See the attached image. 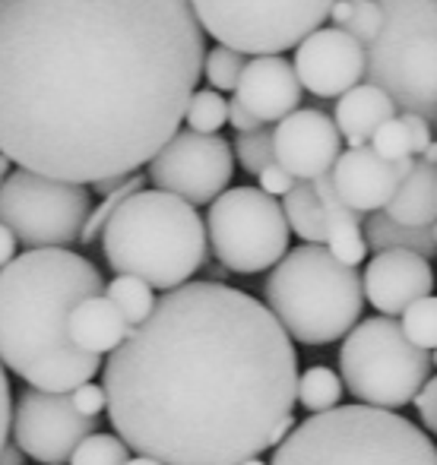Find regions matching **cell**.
Instances as JSON below:
<instances>
[{
  "label": "cell",
  "mask_w": 437,
  "mask_h": 465,
  "mask_svg": "<svg viewBox=\"0 0 437 465\" xmlns=\"http://www.w3.org/2000/svg\"><path fill=\"white\" fill-rule=\"evenodd\" d=\"M396 117V104L383 89L377 86H355L352 93H345L343 98L336 102V121L339 134L349 140V149H362L364 143H371V136L383 127L387 121Z\"/></svg>",
  "instance_id": "21"
},
{
  "label": "cell",
  "mask_w": 437,
  "mask_h": 465,
  "mask_svg": "<svg viewBox=\"0 0 437 465\" xmlns=\"http://www.w3.org/2000/svg\"><path fill=\"white\" fill-rule=\"evenodd\" d=\"M95 418L74 409L70 392H42L35 386L23 390L13 411V440L16 450L35 462L61 465L76 453L86 437L99 434Z\"/></svg>",
  "instance_id": "13"
},
{
  "label": "cell",
  "mask_w": 437,
  "mask_h": 465,
  "mask_svg": "<svg viewBox=\"0 0 437 465\" xmlns=\"http://www.w3.org/2000/svg\"><path fill=\"white\" fill-rule=\"evenodd\" d=\"M234 149L222 136L178 130L174 140L149 162V181L155 190L178 196L191 206L216 203L232 184Z\"/></svg>",
  "instance_id": "12"
},
{
  "label": "cell",
  "mask_w": 437,
  "mask_h": 465,
  "mask_svg": "<svg viewBox=\"0 0 437 465\" xmlns=\"http://www.w3.org/2000/svg\"><path fill=\"white\" fill-rule=\"evenodd\" d=\"M270 465H437V447L396 411L339 405L304 418Z\"/></svg>",
  "instance_id": "5"
},
{
  "label": "cell",
  "mask_w": 437,
  "mask_h": 465,
  "mask_svg": "<svg viewBox=\"0 0 437 465\" xmlns=\"http://www.w3.org/2000/svg\"><path fill=\"white\" fill-rule=\"evenodd\" d=\"M432 234H434V241H437V222H434V225H432Z\"/></svg>",
  "instance_id": "48"
},
{
  "label": "cell",
  "mask_w": 437,
  "mask_h": 465,
  "mask_svg": "<svg viewBox=\"0 0 437 465\" xmlns=\"http://www.w3.org/2000/svg\"><path fill=\"white\" fill-rule=\"evenodd\" d=\"M247 67V54L232 51L225 45H216L213 51H206L204 61V76L216 93H234L241 83V74Z\"/></svg>",
  "instance_id": "30"
},
{
  "label": "cell",
  "mask_w": 437,
  "mask_h": 465,
  "mask_svg": "<svg viewBox=\"0 0 437 465\" xmlns=\"http://www.w3.org/2000/svg\"><path fill=\"white\" fill-rule=\"evenodd\" d=\"M283 213L289 228L304 241V244L327 247V219H323L321 196H317L314 181H298L289 196H283Z\"/></svg>",
  "instance_id": "24"
},
{
  "label": "cell",
  "mask_w": 437,
  "mask_h": 465,
  "mask_svg": "<svg viewBox=\"0 0 437 465\" xmlns=\"http://www.w3.org/2000/svg\"><path fill=\"white\" fill-rule=\"evenodd\" d=\"M234 149V159L238 165L244 168L247 174H263L270 165H276V153H273V130L270 127H260L253 134H238L232 143Z\"/></svg>",
  "instance_id": "31"
},
{
  "label": "cell",
  "mask_w": 437,
  "mask_h": 465,
  "mask_svg": "<svg viewBox=\"0 0 437 465\" xmlns=\"http://www.w3.org/2000/svg\"><path fill=\"white\" fill-rule=\"evenodd\" d=\"M432 364H434V368H437V349L432 351Z\"/></svg>",
  "instance_id": "47"
},
{
  "label": "cell",
  "mask_w": 437,
  "mask_h": 465,
  "mask_svg": "<svg viewBox=\"0 0 437 465\" xmlns=\"http://www.w3.org/2000/svg\"><path fill=\"white\" fill-rule=\"evenodd\" d=\"M383 213L406 228H432L437 222V168L425 159H415V168L396 187Z\"/></svg>",
  "instance_id": "22"
},
{
  "label": "cell",
  "mask_w": 437,
  "mask_h": 465,
  "mask_svg": "<svg viewBox=\"0 0 437 465\" xmlns=\"http://www.w3.org/2000/svg\"><path fill=\"white\" fill-rule=\"evenodd\" d=\"M102 251L117 276H134L149 288L174 292L206 266L210 234L197 206L146 187L111 215Z\"/></svg>",
  "instance_id": "4"
},
{
  "label": "cell",
  "mask_w": 437,
  "mask_h": 465,
  "mask_svg": "<svg viewBox=\"0 0 437 465\" xmlns=\"http://www.w3.org/2000/svg\"><path fill=\"white\" fill-rule=\"evenodd\" d=\"M0 465H23V453L16 447H6L4 456H0Z\"/></svg>",
  "instance_id": "42"
},
{
  "label": "cell",
  "mask_w": 437,
  "mask_h": 465,
  "mask_svg": "<svg viewBox=\"0 0 437 465\" xmlns=\"http://www.w3.org/2000/svg\"><path fill=\"white\" fill-rule=\"evenodd\" d=\"M434 434H437V430H434Z\"/></svg>",
  "instance_id": "49"
},
{
  "label": "cell",
  "mask_w": 437,
  "mask_h": 465,
  "mask_svg": "<svg viewBox=\"0 0 437 465\" xmlns=\"http://www.w3.org/2000/svg\"><path fill=\"white\" fill-rule=\"evenodd\" d=\"M336 0H191L206 35L247 57L298 48L323 29Z\"/></svg>",
  "instance_id": "9"
},
{
  "label": "cell",
  "mask_w": 437,
  "mask_h": 465,
  "mask_svg": "<svg viewBox=\"0 0 437 465\" xmlns=\"http://www.w3.org/2000/svg\"><path fill=\"white\" fill-rule=\"evenodd\" d=\"M206 45L191 0H0V155L67 184L174 140Z\"/></svg>",
  "instance_id": "1"
},
{
  "label": "cell",
  "mask_w": 437,
  "mask_h": 465,
  "mask_svg": "<svg viewBox=\"0 0 437 465\" xmlns=\"http://www.w3.org/2000/svg\"><path fill=\"white\" fill-rule=\"evenodd\" d=\"M117 437L162 465H244L298 402V355L270 307L222 282L165 292L105 361Z\"/></svg>",
  "instance_id": "2"
},
{
  "label": "cell",
  "mask_w": 437,
  "mask_h": 465,
  "mask_svg": "<svg viewBox=\"0 0 437 465\" xmlns=\"http://www.w3.org/2000/svg\"><path fill=\"white\" fill-rule=\"evenodd\" d=\"M400 121L406 124V130H409V140H412V155H425V149L434 143L432 121H425V117H419V114H400Z\"/></svg>",
  "instance_id": "37"
},
{
  "label": "cell",
  "mask_w": 437,
  "mask_h": 465,
  "mask_svg": "<svg viewBox=\"0 0 437 465\" xmlns=\"http://www.w3.org/2000/svg\"><path fill=\"white\" fill-rule=\"evenodd\" d=\"M266 307L302 345H330L349 336L364 307V282L323 244L289 251L263 285Z\"/></svg>",
  "instance_id": "6"
},
{
  "label": "cell",
  "mask_w": 437,
  "mask_h": 465,
  "mask_svg": "<svg viewBox=\"0 0 437 465\" xmlns=\"http://www.w3.org/2000/svg\"><path fill=\"white\" fill-rule=\"evenodd\" d=\"M343 390V380L330 368H323V364H314V368H308L298 377V402H302V409L314 411V415L339 409Z\"/></svg>",
  "instance_id": "27"
},
{
  "label": "cell",
  "mask_w": 437,
  "mask_h": 465,
  "mask_svg": "<svg viewBox=\"0 0 437 465\" xmlns=\"http://www.w3.org/2000/svg\"><path fill=\"white\" fill-rule=\"evenodd\" d=\"M402 332L412 345H419L422 351H434L437 349V298L415 301L406 313H402Z\"/></svg>",
  "instance_id": "32"
},
{
  "label": "cell",
  "mask_w": 437,
  "mask_h": 465,
  "mask_svg": "<svg viewBox=\"0 0 437 465\" xmlns=\"http://www.w3.org/2000/svg\"><path fill=\"white\" fill-rule=\"evenodd\" d=\"M13 428V399H10V380H6V371L0 364V456L6 450V437H10Z\"/></svg>",
  "instance_id": "39"
},
{
  "label": "cell",
  "mask_w": 437,
  "mask_h": 465,
  "mask_svg": "<svg viewBox=\"0 0 437 465\" xmlns=\"http://www.w3.org/2000/svg\"><path fill=\"white\" fill-rule=\"evenodd\" d=\"M134 326L124 320V313L105 298L95 294L76 304L74 317H70V339L80 351L86 355H105V351H117L130 339Z\"/></svg>",
  "instance_id": "19"
},
{
  "label": "cell",
  "mask_w": 437,
  "mask_h": 465,
  "mask_svg": "<svg viewBox=\"0 0 437 465\" xmlns=\"http://www.w3.org/2000/svg\"><path fill=\"white\" fill-rule=\"evenodd\" d=\"M187 130L204 136H216L222 127L228 124V98L216 93V89H197L187 104L184 114Z\"/></svg>",
  "instance_id": "29"
},
{
  "label": "cell",
  "mask_w": 437,
  "mask_h": 465,
  "mask_svg": "<svg viewBox=\"0 0 437 465\" xmlns=\"http://www.w3.org/2000/svg\"><path fill=\"white\" fill-rule=\"evenodd\" d=\"M257 181H260V190H263V193H270V196H289L292 187L298 184V181L292 178L283 165H270Z\"/></svg>",
  "instance_id": "38"
},
{
  "label": "cell",
  "mask_w": 437,
  "mask_h": 465,
  "mask_svg": "<svg viewBox=\"0 0 437 465\" xmlns=\"http://www.w3.org/2000/svg\"><path fill=\"white\" fill-rule=\"evenodd\" d=\"M302 86L317 98H343L364 83V48L339 29H317L295 48Z\"/></svg>",
  "instance_id": "15"
},
{
  "label": "cell",
  "mask_w": 437,
  "mask_h": 465,
  "mask_svg": "<svg viewBox=\"0 0 437 465\" xmlns=\"http://www.w3.org/2000/svg\"><path fill=\"white\" fill-rule=\"evenodd\" d=\"M105 292L99 266L74 251H25L0 270V364L42 392H74L99 358L70 339L76 304Z\"/></svg>",
  "instance_id": "3"
},
{
  "label": "cell",
  "mask_w": 437,
  "mask_h": 465,
  "mask_svg": "<svg viewBox=\"0 0 437 465\" xmlns=\"http://www.w3.org/2000/svg\"><path fill=\"white\" fill-rule=\"evenodd\" d=\"M206 234L222 270L253 276L273 270L289 253L283 203L260 187H232L206 213Z\"/></svg>",
  "instance_id": "10"
},
{
  "label": "cell",
  "mask_w": 437,
  "mask_h": 465,
  "mask_svg": "<svg viewBox=\"0 0 437 465\" xmlns=\"http://www.w3.org/2000/svg\"><path fill=\"white\" fill-rule=\"evenodd\" d=\"M228 124H232L238 134H253V130L263 127V124H260L247 108H241V102H234V98H228Z\"/></svg>",
  "instance_id": "40"
},
{
  "label": "cell",
  "mask_w": 437,
  "mask_h": 465,
  "mask_svg": "<svg viewBox=\"0 0 437 465\" xmlns=\"http://www.w3.org/2000/svg\"><path fill=\"white\" fill-rule=\"evenodd\" d=\"M16 234L10 232L6 225H0V270H6V266L16 260Z\"/></svg>",
  "instance_id": "41"
},
{
  "label": "cell",
  "mask_w": 437,
  "mask_h": 465,
  "mask_svg": "<svg viewBox=\"0 0 437 465\" xmlns=\"http://www.w3.org/2000/svg\"><path fill=\"white\" fill-rule=\"evenodd\" d=\"M317 196H321L323 206V219H327V251L339 263L345 266H358L368 257V241H364V219L362 213L349 209L343 203V196L336 193L333 184V172L314 181Z\"/></svg>",
  "instance_id": "20"
},
{
  "label": "cell",
  "mask_w": 437,
  "mask_h": 465,
  "mask_svg": "<svg viewBox=\"0 0 437 465\" xmlns=\"http://www.w3.org/2000/svg\"><path fill=\"white\" fill-rule=\"evenodd\" d=\"M422 159H425L428 165H434V168H437V140L425 149V155H422Z\"/></svg>",
  "instance_id": "44"
},
{
  "label": "cell",
  "mask_w": 437,
  "mask_h": 465,
  "mask_svg": "<svg viewBox=\"0 0 437 465\" xmlns=\"http://www.w3.org/2000/svg\"><path fill=\"white\" fill-rule=\"evenodd\" d=\"M140 190H146V174L136 172V174H130V178L124 181V184L117 187V190H111V193L102 196L99 206H93V213H89V222H86V228H83L80 244H95V241H99L102 234H105L111 215H114L117 209H121L124 203L130 200V196L140 193Z\"/></svg>",
  "instance_id": "28"
},
{
  "label": "cell",
  "mask_w": 437,
  "mask_h": 465,
  "mask_svg": "<svg viewBox=\"0 0 437 465\" xmlns=\"http://www.w3.org/2000/svg\"><path fill=\"white\" fill-rule=\"evenodd\" d=\"M371 149L381 155L383 162H402L412 159V140H409V130L400 117L387 121L374 136H371Z\"/></svg>",
  "instance_id": "34"
},
{
  "label": "cell",
  "mask_w": 437,
  "mask_h": 465,
  "mask_svg": "<svg viewBox=\"0 0 437 465\" xmlns=\"http://www.w3.org/2000/svg\"><path fill=\"white\" fill-rule=\"evenodd\" d=\"M302 89L295 67L283 54L251 57L234 89V102H241V108H247L266 127L295 114L302 104Z\"/></svg>",
  "instance_id": "18"
},
{
  "label": "cell",
  "mask_w": 437,
  "mask_h": 465,
  "mask_svg": "<svg viewBox=\"0 0 437 465\" xmlns=\"http://www.w3.org/2000/svg\"><path fill=\"white\" fill-rule=\"evenodd\" d=\"M89 213L93 193L83 184L16 168L0 187V225L32 251H67L83 238Z\"/></svg>",
  "instance_id": "11"
},
{
  "label": "cell",
  "mask_w": 437,
  "mask_h": 465,
  "mask_svg": "<svg viewBox=\"0 0 437 465\" xmlns=\"http://www.w3.org/2000/svg\"><path fill=\"white\" fill-rule=\"evenodd\" d=\"M364 298L381 311V317H400L415 301L428 298L434 288L432 260L412 251H383L364 270Z\"/></svg>",
  "instance_id": "17"
},
{
  "label": "cell",
  "mask_w": 437,
  "mask_h": 465,
  "mask_svg": "<svg viewBox=\"0 0 437 465\" xmlns=\"http://www.w3.org/2000/svg\"><path fill=\"white\" fill-rule=\"evenodd\" d=\"M343 134L336 121L317 108H298L273 130V153L295 181H317L336 168L343 155Z\"/></svg>",
  "instance_id": "14"
},
{
  "label": "cell",
  "mask_w": 437,
  "mask_h": 465,
  "mask_svg": "<svg viewBox=\"0 0 437 465\" xmlns=\"http://www.w3.org/2000/svg\"><path fill=\"white\" fill-rule=\"evenodd\" d=\"M364 241H368V247H374V253L412 251V253H422L425 260H432L437 253V241H434L432 228H406L390 219L387 213H371L368 219H364Z\"/></svg>",
  "instance_id": "23"
},
{
  "label": "cell",
  "mask_w": 437,
  "mask_h": 465,
  "mask_svg": "<svg viewBox=\"0 0 437 465\" xmlns=\"http://www.w3.org/2000/svg\"><path fill=\"white\" fill-rule=\"evenodd\" d=\"M383 29L364 48V83L383 89L396 111L437 124V0H377Z\"/></svg>",
  "instance_id": "7"
},
{
  "label": "cell",
  "mask_w": 437,
  "mask_h": 465,
  "mask_svg": "<svg viewBox=\"0 0 437 465\" xmlns=\"http://www.w3.org/2000/svg\"><path fill=\"white\" fill-rule=\"evenodd\" d=\"M330 23L333 29L355 38L362 48H371L383 29V6L377 0H336Z\"/></svg>",
  "instance_id": "25"
},
{
  "label": "cell",
  "mask_w": 437,
  "mask_h": 465,
  "mask_svg": "<svg viewBox=\"0 0 437 465\" xmlns=\"http://www.w3.org/2000/svg\"><path fill=\"white\" fill-rule=\"evenodd\" d=\"M13 174V162L6 159V155H0V187L6 184V178Z\"/></svg>",
  "instance_id": "43"
},
{
  "label": "cell",
  "mask_w": 437,
  "mask_h": 465,
  "mask_svg": "<svg viewBox=\"0 0 437 465\" xmlns=\"http://www.w3.org/2000/svg\"><path fill=\"white\" fill-rule=\"evenodd\" d=\"M105 298L124 313V320H127L134 330L140 323H146L149 313H153L155 304H159L155 294H153V288H149L143 279H134V276H117L114 282H108Z\"/></svg>",
  "instance_id": "26"
},
{
  "label": "cell",
  "mask_w": 437,
  "mask_h": 465,
  "mask_svg": "<svg viewBox=\"0 0 437 465\" xmlns=\"http://www.w3.org/2000/svg\"><path fill=\"white\" fill-rule=\"evenodd\" d=\"M432 351H422L393 317H371L345 336L339 373L352 396L371 409H406L432 373Z\"/></svg>",
  "instance_id": "8"
},
{
  "label": "cell",
  "mask_w": 437,
  "mask_h": 465,
  "mask_svg": "<svg viewBox=\"0 0 437 465\" xmlns=\"http://www.w3.org/2000/svg\"><path fill=\"white\" fill-rule=\"evenodd\" d=\"M412 168L415 159L383 162L371 146L345 149L339 155L336 168H333V184H336V193L343 196L345 206L362 215H371L383 213L390 206L396 187L409 178Z\"/></svg>",
  "instance_id": "16"
},
{
  "label": "cell",
  "mask_w": 437,
  "mask_h": 465,
  "mask_svg": "<svg viewBox=\"0 0 437 465\" xmlns=\"http://www.w3.org/2000/svg\"><path fill=\"white\" fill-rule=\"evenodd\" d=\"M127 465H162V462H155V460H146V456H136V460H130Z\"/></svg>",
  "instance_id": "45"
},
{
  "label": "cell",
  "mask_w": 437,
  "mask_h": 465,
  "mask_svg": "<svg viewBox=\"0 0 437 465\" xmlns=\"http://www.w3.org/2000/svg\"><path fill=\"white\" fill-rule=\"evenodd\" d=\"M70 465H127L130 462V447L121 437L111 434H93L76 447V453L70 456Z\"/></svg>",
  "instance_id": "33"
},
{
  "label": "cell",
  "mask_w": 437,
  "mask_h": 465,
  "mask_svg": "<svg viewBox=\"0 0 437 465\" xmlns=\"http://www.w3.org/2000/svg\"><path fill=\"white\" fill-rule=\"evenodd\" d=\"M70 399H74V409L80 411V415H86V418H99V411L102 409H108V396H105V386H99V383H83V386H76L74 392H70Z\"/></svg>",
  "instance_id": "35"
},
{
  "label": "cell",
  "mask_w": 437,
  "mask_h": 465,
  "mask_svg": "<svg viewBox=\"0 0 437 465\" xmlns=\"http://www.w3.org/2000/svg\"><path fill=\"white\" fill-rule=\"evenodd\" d=\"M415 411L428 430H437V377H428V383L415 396Z\"/></svg>",
  "instance_id": "36"
},
{
  "label": "cell",
  "mask_w": 437,
  "mask_h": 465,
  "mask_svg": "<svg viewBox=\"0 0 437 465\" xmlns=\"http://www.w3.org/2000/svg\"><path fill=\"white\" fill-rule=\"evenodd\" d=\"M244 465H270V462H260V460H247Z\"/></svg>",
  "instance_id": "46"
}]
</instances>
